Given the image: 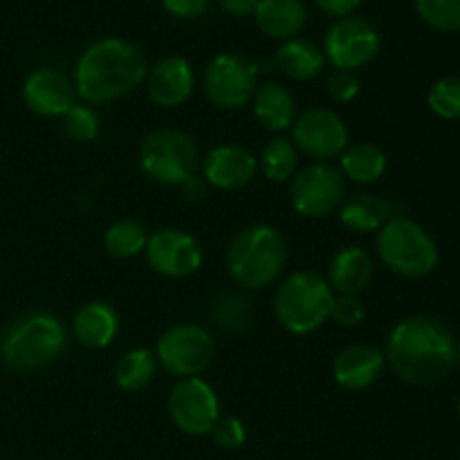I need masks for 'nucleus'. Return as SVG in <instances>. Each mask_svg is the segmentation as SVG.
I'll return each mask as SVG.
<instances>
[{"instance_id":"1","label":"nucleus","mask_w":460,"mask_h":460,"mask_svg":"<svg viewBox=\"0 0 460 460\" xmlns=\"http://www.w3.org/2000/svg\"><path fill=\"white\" fill-rule=\"evenodd\" d=\"M458 341L452 328L431 314H411L394 326L386 340V367L402 382L431 386L456 367Z\"/></svg>"},{"instance_id":"2","label":"nucleus","mask_w":460,"mask_h":460,"mask_svg":"<svg viewBox=\"0 0 460 460\" xmlns=\"http://www.w3.org/2000/svg\"><path fill=\"white\" fill-rule=\"evenodd\" d=\"M146 72V58L137 45L108 36L85 48L75 66L72 84L76 97L85 103H111L137 90Z\"/></svg>"},{"instance_id":"3","label":"nucleus","mask_w":460,"mask_h":460,"mask_svg":"<svg viewBox=\"0 0 460 460\" xmlns=\"http://www.w3.org/2000/svg\"><path fill=\"white\" fill-rule=\"evenodd\" d=\"M67 344L58 317L34 310L13 319L0 337V362L12 373H36L52 367Z\"/></svg>"},{"instance_id":"4","label":"nucleus","mask_w":460,"mask_h":460,"mask_svg":"<svg viewBox=\"0 0 460 460\" xmlns=\"http://www.w3.org/2000/svg\"><path fill=\"white\" fill-rule=\"evenodd\" d=\"M286 261L283 234L272 225H250L229 243L227 272L243 290H263L279 281Z\"/></svg>"},{"instance_id":"5","label":"nucleus","mask_w":460,"mask_h":460,"mask_svg":"<svg viewBox=\"0 0 460 460\" xmlns=\"http://www.w3.org/2000/svg\"><path fill=\"white\" fill-rule=\"evenodd\" d=\"M335 296L326 279L313 270H301L283 279L277 288L274 314L292 335H310L331 319Z\"/></svg>"},{"instance_id":"6","label":"nucleus","mask_w":460,"mask_h":460,"mask_svg":"<svg viewBox=\"0 0 460 460\" xmlns=\"http://www.w3.org/2000/svg\"><path fill=\"white\" fill-rule=\"evenodd\" d=\"M377 259L386 270L404 279L429 277L440 263L434 236L407 216H391L377 232Z\"/></svg>"},{"instance_id":"7","label":"nucleus","mask_w":460,"mask_h":460,"mask_svg":"<svg viewBox=\"0 0 460 460\" xmlns=\"http://www.w3.org/2000/svg\"><path fill=\"white\" fill-rule=\"evenodd\" d=\"M200 166V155L184 130L157 128L146 135L139 148V169L153 182L180 187Z\"/></svg>"},{"instance_id":"8","label":"nucleus","mask_w":460,"mask_h":460,"mask_svg":"<svg viewBox=\"0 0 460 460\" xmlns=\"http://www.w3.org/2000/svg\"><path fill=\"white\" fill-rule=\"evenodd\" d=\"M157 367L169 376L200 377L216 358V341L207 328L198 323H175L160 335L155 346Z\"/></svg>"},{"instance_id":"9","label":"nucleus","mask_w":460,"mask_h":460,"mask_svg":"<svg viewBox=\"0 0 460 460\" xmlns=\"http://www.w3.org/2000/svg\"><path fill=\"white\" fill-rule=\"evenodd\" d=\"M259 81V66L241 54H218L207 66L202 88L211 106L220 111H238L254 99Z\"/></svg>"},{"instance_id":"10","label":"nucleus","mask_w":460,"mask_h":460,"mask_svg":"<svg viewBox=\"0 0 460 460\" xmlns=\"http://www.w3.org/2000/svg\"><path fill=\"white\" fill-rule=\"evenodd\" d=\"M346 200V178L337 166L314 162L290 180V202L304 218H326Z\"/></svg>"},{"instance_id":"11","label":"nucleus","mask_w":460,"mask_h":460,"mask_svg":"<svg viewBox=\"0 0 460 460\" xmlns=\"http://www.w3.org/2000/svg\"><path fill=\"white\" fill-rule=\"evenodd\" d=\"M382 36L368 18H337L323 36V57L335 70H359L380 54Z\"/></svg>"},{"instance_id":"12","label":"nucleus","mask_w":460,"mask_h":460,"mask_svg":"<svg viewBox=\"0 0 460 460\" xmlns=\"http://www.w3.org/2000/svg\"><path fill=\"white\" fill-rule=\"evenodd\" d=\"M292 144L299 155L314 162H328L340 157L350 144L349 126L344 117L331 108H308L296 115L292 124Z\"/></svg>"},{"instance_id":"13","label":"nucleus","mask_w":460,"mask_h":460,"mask_svg":"<svg viewBox=\"0 0 460 460\" xmlns=\"http://www.w3.org/2000/svg\"><path fill=\"white\" fill-rule=\"evenodd\" d=\"M166 411L182 434L207 436L220 418V400L207 380L184 377L169 391Z\"/></svg>"},{"instance_id":"14","label":"nucleus","mask_w":460,"mask_h":460,"mask_svg":"<svg viewBox=\"0 0 460 460\" xmlns=\"http://www.w3.org/2000/svg\"><path fill=\"white\" fill-rule=\"evenodd\" d=\"M146 263L164 279H187L202 268V247L193 234L180 227H162L148 234Z\"/></svg>"},{"instance_id":"15","label":"nucleus","mask_w":460,"mask_h":460,"mask_svg":"<svg viewBox=\"0 0 460 460\" xmlns=\"http://www.w3.org/2000/svg\"><path fill=\"white\" fill-rule=\"evenodd\" d=\"M202 178L218 191H238L259 173V160L241 144H220L200 162Z\"/></svg>"},{"instance_id":"16","label":"nucleus","mask_w":460,"mask_h":460,"mask_svg":"<svg viewBox=\"0 0 460 460\" xmlns=\"http://www.w3.org/2000/svg\"><path fill=\"white\" fill-rule=\"evenodd\" d=\"M22 102L36 115L57 119L75 106L76 90L70 76L63 75L61 70L40 67L31 72L22 84Z\"/></svg>"},{"instance_id":"17","label":"nucleus","mask_w":460,"mask_h":460,"mask_svg":"<svg viewBox=\"0 0 460 460\" xmlns=\"http://www.w3.org/2000/svg\"><path fill=\"white\" fill-rule=\"evenodd\" d=\"M146 93L153 106L173 111L189 102L196 84L191 63L184 57H164L146 72Z\"/></svg>"},{"instance_id":"18","label":"nucleus","mask_w":460,"mask_h":460,"mask_svg":"<svg viewBox=\"0 0 460 460\" xmlns=\"http://www.w3.org/2000/svg\"><path fill=\"white\" fill-rule=\"evenodd\" d=\"M386 368L385 350L371 344H350L340 350L332 362V377L344 391H367L376 385Z\"/></svg>"},{"instance_id":"19","label":"nucleus","mask_w":460,"mask_h":460,"mask_svg":"<svg viewBox=\"0 0 460 460\" xmlns=\"http://www.w3.org/2000/svg\"><path fill=\"white\" fill-rule=\"evenodd\" d=\"M376 277V261L364 247L349 245L341 247L331 261L328 268V286L335 295L359 296Z\"/></svg>"},{"instance_id":"20","label":"nucleus","mask_w":460,"mask_h":460,"mask_svg":"<svg viewBox=\"0 0 460 460\" xmlns=\"http://www.w3.org/2000/svg\"><path fill=\"white\" fill-rule=\"evenodd\" d=\"M119 332V313L106 301H90L72 317V337L90 350H102L115 341Z\"/></svg>"},{"instance_id":"21","label":"nucleus","mask_w":460,"mask_h":460,"mask_svg":"<svg viewBox=\"0 0 460 460\" xmlns=\"http://www.w3.org/2000/svg\"><path fill=\"white\" fill-rule=\"evenodd\" d=\"M256 25L270 39H296L308 22V9L304 0H259L254 12Z\"/></svg>"},{"instance_id":"22","label":"nucleus","mask_w":460,"mask_h":460,"mask_svg":"<svg viewBox=\"0 0 460 460\" xmlns=\"http://www.w3.org/2000/svg\"><path fill=\"white\" fill-rule=\"evenodd\" d=\"M254 117L265 130L272 133H283V130L292 128L296 119V102L292 97L290 90L277 81H268L256 88L254 99Z\"/></svg>"},{"instance_id":"23","label":"nucleus","mask_w":460,"mask_h":460,"mask_svg":"<svg viewBox=\"0 0 460 460\" xmlns=\"http://www.w3.org/2000/svg\"><path fill=\"white\" fill-rule=\"evenodd\" d=\"M340 220L346 229L355 234H371L380 232L391 220V205L385 198L376 193H355L341 202Z\"/></svg>"},{"instance_id":"24","label":"nucleus","mask_w":460,"mask_h":460,"mask_svg":"<svg viewBox=\"0 0 460 460\" xmlns=\"http://www.w3.org/2000/svg\"><path fill=\"white\" fill-rule=\"evenodd\" d=\"M277 66L288 79L313 81L317 79L326 66L322 48L308 39L283 40L277 49Z\"/></svg>"},{"instance_id":"25","label":"nucleus","mask_w":460,"mask_h":460,"mask_svg":"<svg viewBox=\"0 0 460 460\" xmlns=\"http://www.w3.org/2000/svg\"><path fill=\"white\" fill-rule=\"evenodd\" d=\"M386 153L373 142H355L346 146L340 155V166L344 178L355 184H373L386 173Z\"/></svg>"},{"instance_id":"26","label":"nucleus","mask_w":460,"mask_h":460,"mask_svg":"<svg viewBox=\"0 0 460 460\" xmlns=\"http://www.w3.org/2000/svg\"><path fill=\"white\" fill-rule=\"evenodd\" d=\"M256 160H259V171L270 182H288L299 171V151L292 139L283 135L270 139Z\"/></svg>"},{"instance_id":"27","label":"nucleus","mask_w":460,"mask_h":460,"mask_svg":"<svg viewBox=\"0 0 460 460\" xmlns=\"http://www.w3.org/2000/svg\"><path fill=\"white\" fill-rule=\"evenodd\" d=\"M157 373L155 353L148 349H133L121 355L119 362L115 364V382L121 391L137 394L146 389Z\"/></svg>"},{"instance_id":"28","label":"nucleus","mask_w":460,"mask_h":460,"mask_svg":"<svg viewBox=\"0 0 460 460\" xmlns=\"http://www.w3.org/2000/svg\"><path fill=\"white\" fill-rule=\"evenodd\" d=\"M148 232L137 220H117L103 234V247L115 259H133L146 250Z\"/></svg>"},{"instance_id":"29","label":"nucleus","mask_w":460,"mask_h":460,"mask_svg":"<svg viewBox=\"0 0 460 460\" xmlns=\"http://www.w3.org/2000/svg\"><path fill=\"white\" fill-rule=\"evenodd\" d=\"M211 319L223 332H241L254 322V308L245 296L236 292H225L211 308Z\"/></svg>"},{"instance_id":"30","label":"nucleus","mask_w":460,"mask_h":460,"mask_svg":"<svg viewBox=\"0 0 460 460\" xmlns=\"http://www.w3.org/2000/svg\"><path fill=\"white\" fill-rule=\"evenodd\" d=\"M418 16L436 31H460V0H416Z\"/></svg>"},{"instance_id":"31","label":"nucleus","mask_w":460,"mask_h":460,"mask_svg":"<svg viewBox=\"0 0 460 460\" xmlns=\"http://www.w3.org/2000/svg\"><path fill=\"white\" fill-rule=\"evenodd\" d=\"M427 106L440 119H460V76H443L427 94Z\"/></svg>"},{"instance_id":"32","label":"nucleus","mask_w":460,"mask_h":460,"mask_svg":"<svg viewBox=\"0 0 460 460\" xmlns=\"http://www.w3.org/2000/svg\"><path fill=\"white\" fill-rule=\"evenodd\" d=\"M63 119V130H66L67 137L72 142L79 144H88L94 142L99 137V130H102V121H99V115L85 103H75L66 115L61 117Z\"/></svg>"},{"instance_id":"33","label":"nucleus","mask_w":460,"mask_h":460,"mask_svg":"<svg viewBox=\"0 0 460 460\" xmlns=\"http://www.w3.org/2000/svg\"><path fill=\"white\" fill-rule=\"evenodd\" d=\"M211 438L218 445L220 449H227V452H234V449L243 447L247 440V429L236 416H220L218 422L211 429Z\"/></svg>"},{"instance_id":"34","label":"nucleus","mask_w":460,"mask_h":460,"mask_svg":"<svg viewBox=\"0 0 460 460\" xmlns=\"http://www.w3.org/2000/svg\"><path fill=\"white\" fill-rule=\"evenodd\" d=\"M326 88L335 103H350L358 99L359 90H362V81H359L358 72L332 70V75L328 76Z\"/></svg>"},{"instance_id":"35","label":"nucleus","mask_w":460,"mask_h":460,"mask_svg":"<svg viewBox=\"0 0 460 460\" xmlns=\"http://www.w3.org/2000/svg\"><path fill=\"white\" fill-rule=\"evenodd\" d=\"M364 317H367V308H364L359 296H350V295L335 296V305H332L331 319H335L340 326L355 328L364 322Z\"/></svg>"},{"instance_id":"36","label":"nucleus","mask_w":460,"mask_h":460,"mask_svg":"<svg viewBox=\"0 0 460 460\" xmlns=\"http://www.w3.org/2000/svg\"><path fill=\"white\" fill-rule=\"evenodd\" d=\"M162 4L171 16L189 21V18L202 16L209 7V0H162Z\"/></svg>"},{"instance_id":"37","label":"nucleus","mask_w":460,"mask_h":460,"mask_svg":"<svg viewBox=\"0 0 460 460\" xmlns=\"http://www.w3.org/2000/svg\"><path fill=\"white\" fill-rule=\"evenodd\" d=\"M319 4V9L335 18H346L353 16L355 9L362 4V0H314Z\"/></svg>"},{"instance_id":"38","label":"nucleus","mask_w":460,"mask_h":460,"mask_svg":"<svg viewBox=\"0 0 460 460\" xmlns=\"http://www.w3.org/2000/svg\"><path fill=\"white\" fill-rule=\"evenodd\" d=\"M218 3L223 7V12L234 18L254 16L256 7H259V0H218Z\"/></svg>"},{"instance_id":"39","label":"nucleus","mask_w":460,"mask_h":460,"mask_svg":"<svg viewBox=\"0 0 460 460\" xmlns=\"http://www.w3.org/2000/svg\"><path fill=\"white\" fill-rule=\"evenodd\" d=\"M180 189H182V196L187 198V200L198 202L207 196V189H209V184L205 182V178H202V175L193 173L191 178H187L182 184H180Z\"/></svg>"},{"instance_id":"40","label":"nucleus","mask_w":460,"mask_h":460,"mask_svg":"<svg viewBox=\"0 0 460 460\" xmlns=\"http://www.w3.org/2000/svg\"><path fill=\"white\" fill-rule=\"evenodd\" d=\"M456 364H458V368H460V341H458V349H456Z\"/></svg>"},{"instance_id":"41","label":"nucleus","mask_w":460,"mask_h":460,"mask_svg":"<svg viewBox=\"0 0 460 460\" xmlns=\"http://www.w3.org/2000/svg\"><path fill=\"white\" fill-rule=\"evenodd\" d=\"M456 409H458V418H460V398H458V407Z\"/></svg>"}]
</instances>
